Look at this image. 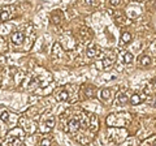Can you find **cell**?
Returning <instances> with one entry per match:
<instances>
[{"mask_svg": "<svg viewBox=\"0 0 156 146\" xmlns=\"http://www.w3.org/2000/svg\"><path fill=\"white\" fill-rule=\"evenodd\" d=\"M121 2H122V0H109V4L112 7H119L121 4Z\"/></svg>", "mask_w": 156, "mask_h": 146, "instance_id": "cell-26", "label": "cell"}, {"mask_svg": "<svg viewBox=\"0 0 156 146\" xmlns=\"http://www.w3.org/2000/svg\"><path fill=\"white\" fill-rule=\"evenodd\" d=\"M85 2H86V4H90V5H95L96 4L95 0H85Z\"/></svg>", "mask_w": 156, "mask_h": 146, "instance_id": "cell-27", "label": "cell"}, {"mask_svg": "<svg viewBox=\"0 0 156 146\" xmlns=\"http://www.w3.org/2000/svg\"><path fill=\"white\" fill-rule=\"evenodd\" d=\"M108 138L111 142L113 144H122L124 141L128 138V132L125 128H116V126H111L108 128Z\"/></svg>", "mask_w": 156, "mask_h": 146, "instance_id": "cell-4", "label": "cell"}, {"mask_svg": "<svg viewBox=\"0 0 156 146\" xmlns=\"http://www.w3.org/2000/svg\"><path fill=\"white\" fill-rule=\"evenodd\" d=\"M0 84H2V76H0Z\"/></svg>", "mask_w": 156, "mask_h": 146, "instance_id": "cell-29", "label": "cell"}, {"mask_svg": "<svg viewBox=\"0 0 156 146\" xmlns=\"http://www.w3.org/2000/svg\"><path fill=\"white\" fill-rule=\"evenodd\" d=\"M12 17H13L12 7H0V22L9 21Z\"/></svg>", "mask_w": 156, "mask_h": 146, "instance_id": "cell-15", "label": "cell"}, {"mask_svg": "<svg viewBox=\"0 0 156 146\" xmlns=\"http://www.w3.org/2000/svg\"><path fill=\"white\" fill-rule=\"evenodd\" d=\"M26 39V34L23 33L22 30H17L14 31L11 35V42L13 43L14 46H21Z\"/></svg>", "mask_w": 156, "mask_h": 146, "instance_id": "cell-13", "label": "cell"}, {"mask_svg": "<svg viewBox=\"0 0 156 146\" xmlns=\"http://www.w3.org/2000/svg\"><path fill=\"white\" fill-rule=\"evenodd\" d=\"M0 120H2L3 123H5L7 125L14 128V125H16L17 121L20 120V116L17 114H12L11 111H8V110H3L2 112H0Z\"/></svg>", "mask_w": 156, "mask_h": 146, "instance_id": "cell-6", "label": "cell"}, {"mask_svg": "<svg viewBox=\"0 0 156 146\" xmlns=\"http://www.w3.org/2000/svg\"><path fill=\"white\" fill-rule=\"evenodd\" d=\"M52 55L55 57H57V59H61L62 55H64V50H62V47H61V45L58 42L53 43V46H52Z\"/></svg>", "mask_w": 156, "mask_h": 146, "instance_id": "cell-22", "label": "cell"}, {"mask_svg": "<svg viewBox=\"0 0 156 146\" xmlns=\"http://www.w3.org/2000/svg\"><path fill=\"white\" fill-rule=\"evenodd\" d=\"M78 35H80V39L83 42V43H91V39H92V30L90 27H81L80 31H78Z\"/></svg>", "mask_w": 156, "mask_h": 146, "instance_id": "cell-12", "label": "cell"}, {"mask_svg": "<svg viewBox=\"0 0 156 146\" xmlns=\"http://www.w3.org/2000/svg\"><path fill=\"white\" fill-rule=\"evenodd\" d=\"M131 42V34L129 31H122L121 33V46H126Z\"/></svg>", "mask_w": 156, "mask_h": 146, "instance_id": "cell-23", "label": "cell"}, {"mask_svg": "<svg viewBox=\"0 0 156 146\" xmlns=\"http://www.w3.org/2000/svg\"><path fill=\"white\" fill-rule=\"evenodd\" d=\"M64 12L61 11V9H55V11H52L51 13V21L53 24H56V25H58V24H61L62 21H64Z\"/></svg>", "mask_w": 156, "mask_h": 146, "instance_id": "cell-20", "label": "cell"}, {"mask_svg": "<svg viewBox=\"0 0 156 146\" xmlns=\"http://www.w3.org/2000/svg\"><path fill=\"white\" fill-rule=\"evenodd\" d=\"M20 121H21V124H22V129H23V132H26V133H29V134L34 133V130H35V128H37L35 123H34V120L29 119L27 116H26V118L20 119Z\"/></svg>", "mask_w": 156, "mask_h": 146, "instance_id": "cell-11", "label": "cell"}, {"mask_svg": "<svg viewBox=\"0 0 156 146\" xmlns=\"http://www.w3.org/2000/svg\"><path fill=\"white\" fill-rule=\"evenodd\" d=\"M131 116L130 114L126 112H121V114H111L107 118V124L109 126H116V128H124L130 121Z\"/></svg>", "mask_w": 156, "mask_h": 146, "instance_id": "cell-3", "label": "cell"}, {"mask_svg": "<svg viewBox=\"0 0 156 146\" xmlns=\"http://www.w3.org/2000/svg\"><path fill=\"white\" fill-rule=\"evenodd\" d=\"M99 98L103 102H105V103H109L113 99V91L111 89H101L99 91Z\"/></svg>", "mask_w": 156, "mask_h": 146, "instance_id": "cell-21", "label": "cell"}, {"mask_svg": "<svg viewBox=\"0 0 156 146\" xmlns=\"http://www.w3.org/2000/svg\"><path fill=\"white\" fill-rule=\"evenodd\" d=\"M140 13H142V7L136 3H131L130 5L126 8V14H128V17L130 20L131 18H136Z\"/></svg>", "mask_w": 156, "mask_h": 146, "instance_id": "cell-9", "label": "cell"}, {"mask_svg": "<svg viewBox=\"0 0 156 146\" xmlns=\"http://www.w3.org/2000/svg\"><path fill=\"white\" fill-rule=\"evenodd\" d=\"M55 98L57 102H66L70 98V91L68 87H60V89L55 90Z\"/></svg>", "mask_w": 156, "mask_h": 146, "instance_id": "cell-10", "label": "cell"}, {"mask_svg": "<svg viewBox=\"0 0 156 146\" xmlns=\"http://www.w3.org/2000/svg\"><path fill=\"white\" fill-rule=\"evenodd\" d=\"M98 55H100L99 46L94 42L89 43V46H87V48H86V56L89 57V59H94V57H96Z\"/></svg>", "mask_w": 156, "mask_h": 146, "instance_id": "cell-14", "label": "cell"}, {"mask_svg": "<svg viewBox=\"0 0 156 146\" xmlns=\"http://www.w3.org/2000/svg\"><path fill=\"white\" fill-rule=\"evenodd\" d=\"M99 129V118L95 114H89V132L92 134Z\"/></svg>", "mask_w": 156, "mask_h": 146, "instance_id": "cell-17", "label": "cell"}, {"mask_svg": "<svg viewBox=\"0 0 156 146\" xmlns=\"http://www.w3.org/2000/svg\"><path fill=\"white\" fill-rule=\"evenodd\" d=\"M148 98V94L147 91H142V93H134L130 95V99H129V103L131 106H138V104H142L143 102Z\"/></svg>", "mask_w": 156, "mask_h": 146, "instance_id": "cell-8", "label": "cell"}, {"mask_svg": "<svg viewBox=\"0 0 156 146\" xmlns=\"http://www.w3.org/2000/svg\"><path fill=\"white\" fill-rule=\"evenodd\" d=\"M119 60L121 61V64L130 65L131 63L134 61V55L130 51H122L120 53V56H119Z\"/></svg>", "mask_w": 156, "mask_h": 146, "instance_id": "cell-18", "label": "cell"}, {"mask_svg": "<svg viewBox=\"0 0 156 146\" xmlns=\"http://www.w3.org/2000/svg\"><path fill=\"white\" fill-rule=\"evenodd\" d=\"M129 99H130V95L128 93H124V91H120V93L116 94V98H115V106H126L129 103Z\"/></svg>", "mask_w": 156, "mask_h": 146, "instance_id": "cell-16", "label": "cell"}, {"mask_svg": "<svg viewBox=\"0 0 156 146\" xmlns=\"http://www.w3.org/2000/svg\"><path fill=\"white\" fill-rule=\"evenodd\" d=\"M4 41L3 39H0V50H4V48H7V46H4Z\"/></svg>", "mask_w": 156, "mask_h": 146, "instance_id": "cell-28", "label": "cell"}, {"mask_svg": "<svg viewBox=\"0 0 156 146\" xmlns=\"http://www.w3.org/2000/svg\"><path fill=\"white\" fill-rule=\"evenodd\" d=\"M37 146H56V145L53 144V141L50 137H43Z\"/></svg>", "mask_w": 156, "mask_h": 146, "instance_id": "cell-24", "label": "cell"}, {"mask_svg": "<svg viewBox=\"0 0 156 146\" xmlns=\"http://www.w3.org/2000/svg\"><path fill=\"white\" fill-rule=\"evenodd\" d=\"M25 138V132L22 128H17L14 126L12 128L5 136V140L3 141L2 146H21Z\"/></svg>", "mask_w": 156, "mask_h": 146, "instance_id": "cell-2", "label": "cell"}, {"mask_svg": "<svg viewBox=\"0 0 156 146\" xmlns=\"http://www.w3.org/2000/svg\"><path fill=\"white\" fill-rule=\"evenodd\" d=\"M52 81V77L48 72H43V73H35L30 81H29L27 89L29 90H39V89H44L47 85H50Z\"/></svg>", "mask_w": 156, "mask_h": 146, "instance_id": "cell-1", "label": "cell"}, {"mask_svg": "<svg viewBox=\"0 0 156 146\" xmlns=\"http://www.w3.org/2000/svg\"><path fill=\"white\" fill-rule=\"evenodd\" d=\"M151 64H152V57L147 55V53H142V55L138 57V65L140 68H148V67H151Z\"/></svg>", "mask_w": 156, "mask_h": 146, "instance_id": "cell-19", "label": "cell"}, {"mask_svg": "<svg viewBox=\"0 0 156 146\" xmlns=\"http://www.w3.org/2000/svg\"><path fill=\"white\" fill-rule=\"evenodd\" d=\"M115 64V59L113 57H103V59L98 60L95 63V67L98 68L99 71H109L112 67Z\"/></svg>", "mask_w": 156, "mask_h": 146, "instance_id": "cell-7", "label": "cell"}, {"mask_svg": "<svg viewBox=\"0 0 156 146\" xmlns=\"http://www.w3.org/2000/svg\"><path fill=\"white\" fill-rule=\"evenodd\" d=\"M56 124V119L53 115H46L44 118L42 119L41 124H39V130L42 133H48L53 129V126Z\"/></svg>", "mask_w": 156, "mask_h": 146, "instance_id": "cell-5", "label": "cell"}, {"mask_svg": "<svg viewBox=\"0 0 156 146\" xmlns=\"http://www.w3.org/2000/svg\"><path fill=\"white\" fill-rule=\"evenodd\" d=\"M142 146H156V136H152L151 138L146 140L142 144Z\"/></svg>", "mask_w": 156, "mask_h": 146, "instance_id": "cell-25", "label": "cell"}]
</instances>
